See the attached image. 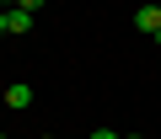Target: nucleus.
I'll return each instance as SVG.
<instances>
[{
  "label": "nucleus",
  "mask_w": 161,
  "mask_h": 139,
  "mask_svg": "<svg viewBox=\"0 0 161 139\" xmlns=\"http://www.w3.org/2000/svg\"><path fill=\"white\" fill-rule=\"evenodd\" d=\"M6 107H11V112H27V107H32V86H27V80L6 86Z\"/></svg>",
  "instance_id": "1"
},
{
  "label": "nucleus",
  "mask_w": 161,
  "mask_h": 139,
  "mask_svg": "<svg viewBox=\"0 0 161 139\" xmlns=\"http://www.w3.org/2000/svg\"><path fill=\"white\" fill-rule=\"evenodd\" d=\"M134 27L156 38V32H161V6H140V11H134Z\"/></svg>",
  "instance_id": "2"
},
{
  "label": "nucleus",
  "mask_w": 161,
  "mask_h": 139,
  "mask_svg": "<svg viewBox=\"0 0 161 139\" xmlns=\"http://www.w3.org/2000/svg\"><path fill=\"white\" fill-rule=\"evenodd\" d=\"M6 27H11V32H32V11L11 6V11H6Z\"/></svg>",
  "instance_id": "3"
},
{
  "label": "nucleus",
  "mask_w": 161,
  "mask_h": 139,
  "mask_svg": "<svg viewBox=\"0 0 161 139\" xmlns=\"http://www.w3.org/2000/svg\"><path fill=\"white\" fill-rule=\"evenodd\" d=\"M92 139H118V134H113V128H97V134H92Z\"/></svg>",
  "instance_id": "4"
},
{
  "label": "nucleus",
  "mask_w": 161,
  "mask_h": 139,
  "mask_svg": "<svg viewBox=\"0 0 161 139\" xmlns=\"http://www.w3.org/2000/svg\"><path fill=\"white\" fill-rule=\"evenodd\" d=\"M38 6H43V0H22V11H38Z\"/></svg>",
  "instance_id": "5"
},
{
  "label": "nucleus",
  "mask_w": 161,
  "mask_h": 139,
  "mask_svg": "<svg viewBox=\"0 0 161 139\" xmlns=\"http://www.w3.org/2000/svg\"><path fill=\"white\" fill-rule=\"evenodd\" d=\"M0 32H11V27H6V6H0Z\"/></svg>",
  "instance_id": "6"
},
{
  "label": "nucleus",
  "mask_w": 161,
  "mask_h": 139,
  "mask_svg": "<svg viewBox=\"0 0 161 139\" xmlns=\"http://www.w3.org/2000/svg\"><path fill=\"white\" fill-rule=\"evenodd\" d=\"M0 6H6V11H11V6H22V0H0Z\"/></svg>",
  "instance_id": "7"
},
{
  "label": "nucleus",
  "mask_w": 161,
  "mask_h": 139,
  "mask_svg": "<svg viewBox=\"0 0 161 139\" xmlns=\"http://www.w3.org/2000/svg\"><path fill=\"white\" fill-rule=\"evenodd\" d=\"M129 139H140V134H129Z\"/></svg>",
  "instance_id": "8"
},
{
  "label": "nucleus",
  "mask_w": 161,
  "mask_h": 139,
  "mask_svg": "<svg viewBox=\"0 0 161 139\" xmlns=\"http://www.w3.org/2000/svg\"><path fill=\"white\" fill-rule=\"evenodd\" d=\"M43 139H54V134H43Z\"/></svg>",
  "instance_id": "9"
},
{
  "label": "nucleus",
  "mask_w": 161,
  "mask_h": 139,
  "mask_svg": "<svg viewBox=\"0 0 161 139\" xmlns=\"http://www.w3.org/2000/svg\"><path fill=\"white\" fill-rule=\"evenodd\" d=\"M0 139H6V134H0Z\"/></svg>",
  "instance_id": "10"
}]
</instances>
